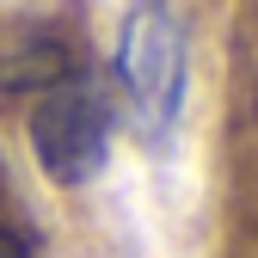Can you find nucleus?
Wrapping results in <instances>:
<instances>
[{
  "label": "nucleus",
  "instance_id": "obj_1",
  "mask_svg": "<svg viewBox=\"0 0 258 258\" xmlns=\"http://www.w3.org/2000/svg\"><path fill=\"white\" fill-rule=\"evenodd\" d=\"M117 86L142 136H166L184 111V13L178 0H129L117 31Z\"/></svg>",
  "mask_w": 258,
  "mask_h": 258
},
{
  "label": "nucleus",
  "instance_id": "obj_2",
  "mask_svg": "<svg viewBox=\"0 0 258 258\" xmlns=\"http://www.w3.org/2000/svg\"><path fill=\"white\" fill-rule=\"evenodd\" d=\"M31 154L55 184H92L111 160V99L92 68L68 74L61 86L37 92L31 105Z\"/></svg>",
  "mask_w": 258,
  "mask_h": 258
},
{
  "label": "nucleus",
  "instance_id": "obj_3",
  "mask_svg": "<svg viewBox=\"0 0 258 258\" xmlns=\"http://www.w3.org/2000/svg\"><path fill=\"white\" fill-rule=\"evenodd\" d=\"M80 68H86L80 49L68 37H55V31H13V37H0V92H49Z\"/></svg>",
  "mask_w": 258,
  "mask_h": 258
},
{
  "label": "nucleus",
  "instance_id": "obj_4",
  "mask_svg": "<svg viewBox=\"0 0 258 258\" xmlns=\"http://www.w3.org/2000/svg\"><path fill=\"white\" fill-rule=\"evenodd\" d=\"M0 258H37V246H31L19 228H7V221H0Z\"/></svg>",
  "mask_w": 258,
  "mask_h": 258
}]
</instances>
